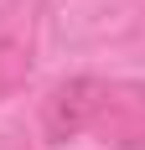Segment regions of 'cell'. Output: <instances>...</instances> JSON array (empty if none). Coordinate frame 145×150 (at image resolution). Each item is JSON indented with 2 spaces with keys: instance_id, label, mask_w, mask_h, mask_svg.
I'll use <instances>...</instances> for the list:
<instances>
[{
  "instance_id": "cell-1",
  "label": "cell",
  "mask_w": 145,
  "mask_h": 150,
  "mask_svg": "<svg viewBox=\"0 0 145 150\" xmlns=\"http://www.w3.org/2000/svg\"><path fill=\"white\" fill-rule=\"evenodd\" d=\"M99 98H104V78H62L57 88L42 98V135L47 145H68V140L88 135V124L99 114Z\"/></svg>"
},
{
  "instance_id": "cell-2",
  "label": "cell",
  "mask_w": 145,
  "mask_h": 150,
  "mask_svg": "<svg viewBox=\"0 0 145 150\" xmlns=\"http://www.w3.org/2000/svg\"><path fill=\"white\" fill-rule=\"evenodd\" d=\"M104 145L145 150V83H104L99 114L88 124Z\"/></svg>"
},
{
  "instance_id": "cell-3",
  "label": "cell",
  "mask_w": 145,
  "mask_h": 150,
  "mask_svg": "<svg viewBox=\"0 0 145 150\" xmlns=\"http://www.w3.org/2000/svg\"><path fill=\"white\" fill-rule=\"evenodd\" d=\"M26 78H31V47L16 36H0V98L21 93Z\"/></svg>"
}]
</instances>
